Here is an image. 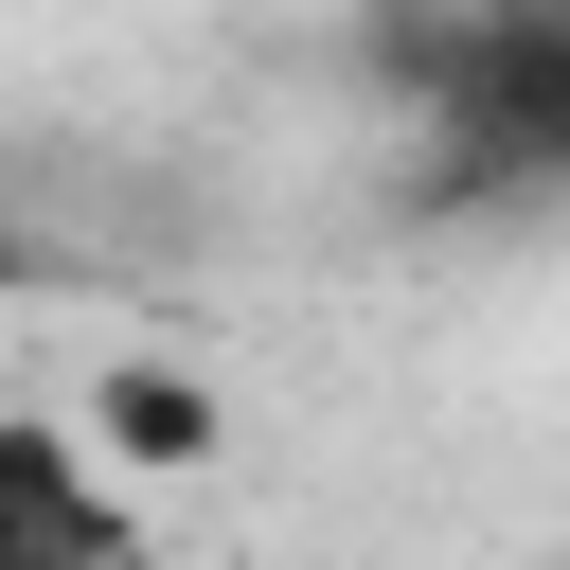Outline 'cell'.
Here are the masks:
<instances>
[{"mask_svg":"<svg viewBox=\"0 0 570 570\" xmlns=\"http://www.w3.org/2000/svg\"><path fill=\"white\" fill-rule=\"evenodd\" d=\"M0 570H142V499L53 410H0Z\"/></svg>","mask_w":570,"mask_h":570,"instance_id":"cell-1","label":"cell"}]
</instances>
